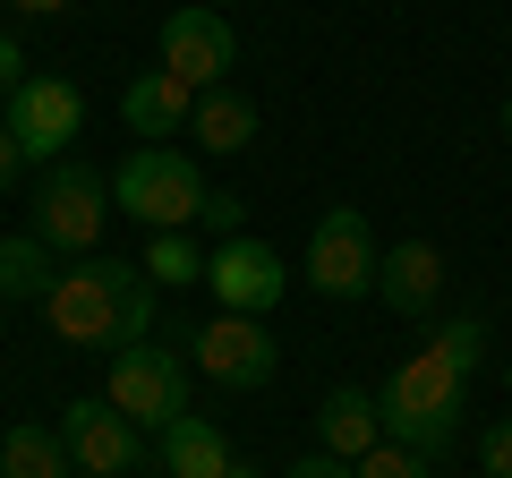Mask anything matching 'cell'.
<instances>
[{"label": "cell", "instance_id": "1", "mask_svg": "<svg viewBox=\"0 0 512 478\" xmlns=\"http://www.w3.org/2000/svg\"><path fill=\"white\" fill-rule=\"evenodd\" d=\"M43 316H52V333L77 342V350L154 342V274L146 265H120V257H77L69 274L52 282Z\"/></svg>", "mask_w": 512, "mask_h": 478}, {"label": "cell", "instance_id": "2", "mask_svg": "<svg viewBox=\"0 0 512 478\" xmlns=\"http://www.w3.org/2000/svg\"><path fill=\"white\" fill-rule=\"evenodd\" d=\"M461 393H470V376L444 359L436 342L419 350V359H402V368L384 376V393H376V410H384V436L393 444H410V453H453V436H461Z\"/></svg>", "mask_w": 512, "mask_h": 478}, {"label": "cell", "instance_id": "3", "mask_svg": "<svg viewBox=\"0 0 512 478\" xmlns=\"http://www.w3.org/2000/svg\"><path fill=\"white\" fill-rule=\"evenodd\" d=\"M205 171H197V154H180V146H137L120 171H111V205L120 214H137L146 231H188V222H205Z\"/></svg>", "mask_w": 512, "mask_h": 478}, {"label": "cell", "instance_id": "4", "mask_svg": "<svg viewBox=\"0 0 512 478\" xmlns=\"http://www.w3.org/2000/svg\"><path fill=\"white\" fill-rule=\"evenodd\" d=\"M103 402H111V410H128L146 436H163V427L188 410V359H180L171 342H128V350H111Z\"/></svg>", "mask_w": 512, "mask_h": 478}, {"label": "cell", "instance_id": "5", "mask_svg": "<svg viewBox=\"0 0 512 478\" xmlns=\"http://www.w3.org/2000/svg\"><path fill=\"white\" fill-rule=\"evenodd\" d=\"M103 222H111V180L94 163H52L35 180V231L69 257H103Z\"/></svg>", "mask_w": 512, "mask_h": 478}, {"label": "cell", "instance_id": "6", "mask_svg": "<svg viewBox=\"0 0 512 478\" xmlns=\"http://www.w3.org/2000/svg\"><path fill=\"white\" fill-rule=\"evenodd\" d=\"M0 129L26 146V163H60V154L86 137V94H77L60 69H35V77H18V94H9V120H0Z\"/></svg>", "mask_w": 512, "mask_h": 478}, {"label": "cell", "instance_id": "7", "mask_svg": "<svg viewBox=\"0 0 512 478\" xmlns=\"http://www.w3.org/2000/svg\"><path fill=\"white\" fill-rule=\"evenodd\" d=\"M376 265H384V248L367 231V214L359 205H325L316 231H308V282L325 299H367L376 291Z\"/></svg>", "mask_w": 512, "mask_h": 478}, {"label": "cell", "instance_id": "8", "mask_svg": "<svg viewBox=\"0 0 512 478\" xmlns=\"http://www.w3.org/2000/svg\"><path fill=\"white\" fill-rule=\"evenodd\" d=\"M188 359H197L205 376H214L222 393H256V385H274V368H282V350H274V333H265V316H231V308H214L197 333H188Z\"/></svg>", "mask_w": 512, "mask_h": 478}, {"label": "cell", "instance_id": "9", "mask_svg": "<svg viewBox=\"0 0 512 478\" xmlns=\"http://www.w3.org/2000/svg\"><path fill=\"white\" fill-rule=\"evenodd\" d=\"M60 444H69V461L86 478H137L154 461V436L111 402H69L60 410Z\"/></svg>", "mask_w": 512, "mask_h": 478}, {"label": "cell", "instance_id": "10", "mask_svg": "<svg viewBox=\"0 0 512 478\" xmlns=\"http://www.w3.org/2000/svg\"><path fill=\"white\" fill-rule=\"evenodd\" d=\"M205 291H214L231 316H265L282 291H291V274H282V257L265 248V239L239 231V239H214V248H205Z\"/></svg>", "mask_w": 512, "mask_h": 478}, {"label": "cell", "instance_id": "11", "mask_svg": "<svg viewBox=\"0 0 512 478\" xmlns=\"http://www.w3.org/2000/svg\"><path fill=\"white\" fill-rule=\"evenodd\" d=\"M231 60H239V35H231V18L222 9H171L163 18V69L180 77V86H197V94H214L222 77H231Z\"/></svg>", "mask_w": 512, "mask_h": 478}, {"label": "cell", "instance_id": "12", "mask_svg": "<svg viewBox=\"0 0 512 478\" xmlns=\"http://www.w3.org/2000/svg\"><path fill=\"white\" fill-rule=\"evenodd\" d=\"M376 299H384L393 316H427V308L444 299V248H436V239H402V248H384Z\"/></svg>", "mask_w": 512, "mask_h": 478}, {"label": "cell", "instance_id": "13", "mask_svg": "<svg viewBox=\"0 0 512 478\" xmlns=\"http://www.w3.org/2000/svg\"><path fill=\"white\" fill-rule=\"evenodd\" d=\"M197 103H205L197 86H180L171 69H146L137 86L120 94V120H128V137H146V146H163V137H180L188 120H197Z\"/></svg>", "mask_w": 512, "mask_h": 478}, {"label": "cell", "instance_id": "14", "mask_svg": "<svg viewBox=\"0 0 512 478\" xmlns=\"http://www.w3.org/2000/svg\"><path fill=\"white\" fill-rule=\"evenodd\" d=\"M376 444H384V410H376V393H367V385H333L325 410H316V453H333V461H367Z\"/></svg>", "mask_w": 512, "mask_h": 478}, {"label": "cell", "instance_id": "15", "mask_svg": "<svg viewBox=\"0 0 512 478\" xmlns=\"http://www.w3.org/2000/svg\"><path fill=\"white\" fill-rule=\"evenodd\" d=\"M154 453H163V478H231L239 453L222 444V427L205 419V410H180V419L154 436Z\"/></svg>", "mask_w": 512, "mask_h": 478}, {"label": "cell", "instance_id": "16", "mask_svg": "<svg viewBox=\"0 0 512 478\" xmlns=\"http://www.w3.org/2000/svg\"><path fill=\"white\" fill-rule=\"evenodd\" d=\"M52 239L43 231H0V308H43L52 299Z\"/></svg>", "mask_w": 512, "mask_h": 478}, {"label": "cell", "instance_id": "17", "mask_svg": "<svg viewBox=\"0 0 512 478\" xmlns=\"http://www.w3.org/2000/svg\"><path fill=\"white\" fill-rule=\"evenodd\" d=\"M188 137H197L205 154H248V146H256V103H248L239 86H214V94L197 103V120H188Z\"/></svg>", "mask_w": 512, "mask_h": 478}, {"label": "cell", "instance_id": "18", "mask_svg": "<svg viewBox=\"0 0 512 478\" xmlns=\"http://www.w3.org/2000/svg\"><path fill=\"white\" fill-rule=\"evenodd\" d=\"M0 478H77V461H69V444H60V427H9Z\"/></svg>", "mask_w": 512, "mask_h": 478}, {"label": "cell", "instance_id": "19", "mask_svg": "<svg viewBox=\"0 0 512 478\" xmlns=\"http://www.w3.org/2000/svg\"><path fill=\"white\" fill-rule=\"evenodd\" d=\"M146 274L154 291H180V282H205V257L188 231H146Z\"/></svg>", "mask_w": 512, "mask_h": 478}, {"label": "cell", "instance_id": "20", "mask_svg": "<svg viewBox=\"0 0 512 478\" xmlns=\"http://www.w3.org/2000/svg\"><path fill=\"white\" fill-rule=\"evenodd\" d=\"M436 350L453 359L461 376H478V359H487V325H478V316H453V325L436 333Z\"/></svg>", "mask_w": 512, "mask_h": 478}, {"label": "cell", "instance_id": "21", "mask_svg": "<svg viewBox=\"0 0 512 478\" xmlns=\"http://www.w3.org/2000/svg\"><path fill=\"white\" fill-rule=\"evenodd\" d=\"M359 478H427V453H410V444H393V436H384L376 453L359 461Z\"/></svg>", "mask_w": 512, "mask_h": 478}, {"label": "cell", "instance_id": "22", "mask_svg": "<svg viewBox=\"0 0 512 478\" xmlns=\"http://www.w3.org/2000/svg\"><path fill=\"white\" fill-rule=\"evenodd\" d=\"M239 222H248V205H239L231 188H222V197H205V222H197V231H214V239H239Z\"/></svg>", "mask_w": 512, "mask_h": 478}, {"label": "cell", "instance_id": "23", "mask_svg": "<svg viewBox=\"0 0 512 478\" xmlns=\"http://www.w3.org/2000/svg\"><path fill=\"white\" fill-rule=\"evenodd\" d=\"M478 461H487V478H512V419H504V427H487Z\"/></svg>", "mask_w": 512, "mask_h": 478}, {"label": "cell", "instance_id": "24", "mask_svg": "<svg viewBox=\"0 0 512 478\" xmlns=\"http://www.w3.org/2000/svg\"><path fill=\"white\" fill-rule=\"evenodd\" d=\"M291 478H359V461H333V453H308V461H291Z\"/></svg>", "mask_w": 512, "mask_h": 478}, {"label": "cell", "instance_id": "25", "mask_svg": "<svg viewBox=\"0 0 512 478\" xmlns=\"http://www.w3.org/2000/svg\"><path fill=\"white\" fill-rule=\"evenodd\" d=\"M18 69H26V52H18V35H0V103L18 94Z\"/></svg>", "mask_w": 512, "mask_h": 478}, {"label": "cell", "instance_id": "26", "mask_svg": "<svg viewBox=\"0 0 512 478\" xmlns=\"http://www.w3.org/2000/svg\"><path fill=\"white\" fill-rule=\"evenodd\" d=\"M18 171H26V146L9 129H0V197H9V188H18Z\"/></svg>", "mask_w": 512, "mask_h": 478}, {"label": "cell", "instance_id": "27", "mask_svg": "<svg viewBox=\"0 0 512 478\" xmlns=\"http://www.w3.org/2000/svg\"><path fill=\"white\" fill-rule=\"evenodd\" d=\"M9 9H18V18H60L69 0H9Z\"/></svg>", "mask_w": 512, "mask_h": 478}, {"label": "cell", "instance_id": "28", "mask_svg": "<svg viewBox=\"0 0 512 478\" xmlns=\"http://www.w3.org/2000/svg\"><path fill=\"white\" fill-rule=\"evenodd\" d=\"M504 137H512V94H504Z\"/></svg>", "mask_w": 512, "mask_h": 478}, {"label": "cell", "instance_id": "29", "mask_svg": "<svg viewBox=\"0 0 512 478\" xmlns=\"http://www.w3.org/2000/svg\"><path fill=\"white\" fill-rule=\"evenodd\" d=\"M504 393H512V359H504Z\"/></svg>", "mask_w": 512, "mask_h": 478}]
</instances>
